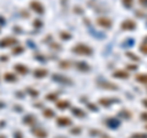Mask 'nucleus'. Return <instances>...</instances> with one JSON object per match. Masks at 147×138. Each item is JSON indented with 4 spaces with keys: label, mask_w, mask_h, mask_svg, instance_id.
Returning <instances> with one entry per match:
<instances>
[{
    "label": "nucleus",
    "mask_w": 147,
    "mask_h": 138,
    "mask_svg": "<svg viewBox=\"0 0 147 138\" xmlns=\"http://www.w3.org/2000/svg\"><path fill=\"white\" fill-rule=\"evenodd\" d=\"M72 52L77 55H84V56H91L93 54V50L91 47H88L87 44L84 43H77L75 47L72 48Z\"/></svg>",
    "instance_id": "obj_1"
},
{
    "label": "nucleus",
    "mask_w": 147,
    "mask_h": 138,
    "mask_svg": "<svg viewBox=\"0 0 147 138\" xmlns=\"http://www.w3.org/2000/svg\"><path fill=\"white\" fill-rule=\"evenodd\" d=\"M97 86L99 88H103L107 90H118L119 89V87L117 84L112 83V82H108V81H97Z\"/></svg>",
    "instance_id": "obj_2"
},
{
    "label": "nucleus",
    "mask_w": 147,
    "mask_h": 138,
    "mask_svg": "<svg viewBox=\"0 0 147 138\" xmlns=\"http://www.w3.org/2000/svg\"><path fill=\"white\" fill-rule=\"evenodd\" d=\"M96 22H97V25L99 27H102V28H110L113 25V21L108 17H98L97 20H96Z\"/></svg>",
    "instance_id": "obj_3"
},
{
    "label": "nucleus",
    "mask_w": 147,
    "mask_h": 138,
    "mask_svg": "<svg viewBox=\"0 0 147 138\" xmlns=\"http://www.w3.org/2000/svg\"><path fill=\"white\" fill-rule=\"evenodd\" d=\"M136 27H137L136 22L132 20H125V21H123L120 25V28L123 31H134Z\"/></svg>",
    "instance_id": "obj_4"
},
{
    "label": "nucleus",
    "mask_w": 147,
    "mask_h": 138,
    "mask_svg": "<svg viewBox=\"0 0 147 138\" xmlns=\"http://www.w3.org/2000/svg\"><path fill=\"white\" fill-rule=\"evenodd\" d=\"M31 7L33 9V10H34L37 13H43V12H44L43 5H42V4H40L39 1H37V0H34V1L31 3Z\"/></svg>",
    "instance_id": "obj_5"
},
{
    "label": "nucleus",
    "mask_w": 147,
    "mask_h": 138,
    "mask_svg": "<svg viewBox=\"0 0 147 138\" xmlns=\"http://www.w3.org/2000/svg\"><path fill=\"white\" fill-rule=\"evenodd\" d=\"M113 76L117 78H121V80H127L129 78V72L125 70H117L115 72H113Z\"/></svg>",
    "instance_id": "obj_6"
},
{
    "label": "nucleus",
    "mask_w": 147,
    "mask_h": 138,
    "mask_svg": "<svg viewBox=\"0 0 147 138\" xmlns=\"http://www.w3.org/2000/svg\"><path fill=\"white\" fill-rule=\"evenodd\" d=\"M57 122H58V125L59 126H70L71 125V120H70V119H69V117H59L58 119V120H57Z\"/></svg>",
    "instance_id": "obj_7"
},
{
    "label": "nucleus",
    "mask_w": 147,
    "mask_h": 138,
    "mask_svg": "<svg viewBox=\"0 0 147 138\" xmlns=\"http://www.w3.org/2000/svg\"><path fill=\"white\" fill-rule=\"evenodd\" d=\"M135 80L142 84H147V73H139L135 76Z\"/></svg>",
    "instance_id": "obj_8"
},
{
    "label": "nucleus",
    "mask_w": 147,
    "mask_h": 138,
    "mask_svg": "<svg viewBox=\"0 0 147 138\" xmlns=\"http://www.w3.org/2000/svg\"><path fill=\"white\" fill-rule=\"evenodd\" d=\"M76 67H77V70L85 71V72H88V71L91 70V67L87 65L86 62H77V64H76Z\"/></svg>",
    "instance_id": "obj_9"
},
{
    "label": "nucleus",
    "mask_w": 147,
    "mask_h": 138,
    "mask_svg": "<svg viewBox=\"0 0 147 138\" xmlns=\"http://www.w3.org/2000/svg\"><path fill=\"white\" fill-rule=\"evenodd\" d=\"M33 133L34 135L38 137V138H45L48 136V133L45 132V131H43V130H40V128H37V130H33Z\"/></svg>",
    "instance_id": "obj_10"
},
{
    "label": "nucleus",
    "mask_w": 147,
    "mask_h": 138,
    "mask_svg": "<svg viewBox=\"0 0 147 138\" xmlns=\"http://www.w3.org/2000/svg\"><path fill=\"white\" fill-rule=\"evenodd\" d=\"M72 114L76 115V116H80V117H85L86 116V113L82 111L80 108H72Z\"/></svg>",
    "instance_id": "obj_11"
},
{
    "label": "nucleus",
    "mask_w": 147,
    "mask_h": 138,
    "mask_svg": "<svg viewBox=\"0 0 147 138\" xmlns=\"http://www.w3.org/2000/svg\"><path fill=\"white\" fill-rule=\"evenodd\" d=\"M113 102L114 100L112 98H102V99H99V104H102L103 107H109Z\"/></svg>",
    "instance_id": "obj_12"
},
{
    "label": "nucleus",
    "mask_w": 147,
    "mask_h": 138,
    "mask_svg": "<svg viewBox=\"0 0 147 138\" xmlns=\"http://www.w3.org/2000/svg\"><path fill=\"white\" fill-rule=\"evenodd\" d=\"M69 107H70V103H69L67 100H63V102L58 103V109H60V110H65Z\"/></svg>",
    "instance_id": "obj_13"
},
{
    "label": "nucleus",
    "mask_w": 147,
    "mask_h": 138,
    "mask_svg": "<svg viewBox=\"0 0 147 138\" xmlns=\"http://www.w3.org/2000/svg\"><path fill=\"white\" fill-rule=\"evenodd\" d=\"M47 73H48L47 70L39 68V70H37V71L34 72V76H37V77H43V76H47Z\"/></svg>",
    "instance_id": "obj_14"
},
{
    "label": "nucleus",
    "mask_w": 147,
    "mask_h": 138,
    "mask_svg": "<svg viewBox=\"0 0 147 138\" xmlns=\"http://www.w3.org/2000/svg\"><path fill=\"white\" fill-rule=\"evenodd\" d=\"M140 50H141V52L144 53V54L147 55V38L141 43V45H140Z\"/></svg>",
    "instance_id": "obj_15"
},
{
    "label": "nucleus",
    "mask_w": 147,
    "mask_h": 138,
    "mask_svg": "<svg viewBox=\"0 0 147 138\" xmlns=\"http://www.w3.org/2000/svg\"><path fill=\"white\" fill-rule=\"evenodd\" d=\"M121 3L125 7H131L134 5V0H121Z\"/></svg>",
    "instance_id": "obj_16"
},
{
    "label": "nucleus",
    "mask_w": 147,
    "mask_h": 138,
    "mask_svg": "<svg viewBox=\"0 0 147 138\" xmlns=\"http://www.w3.org/2000/svg\"><path fill=\"white\" fill-rule=\"evenodd\" d=\"M126 55H127V56L130 58V59H134V61H140V58H139V56H136L135 54H132V53H130V52H127Z\"/></svg>",
    "instance_id": "obj_17"
},
{
    "label": "nucleus",
    "mask_w": 147,
    "mask_h": 138,
    "mask_svg": "<svg viewBox=\"0 0 147 138\" xmlns=\"http://www.w3.org/2000/svg\"><path fill=\"white\" fill-rule=\"evenodd\" d=\"M16 68L18 70V72H21V73H26L27 72V67L26 66H22V65H17Z\"/></svg>",
    "instance_id": "obj_18"
},
{
    "label": "nucleus",
    "mask_w": 147,
    "mask_h": 138,
    "mask_svg": "<svg viewBox=\"0 0 147 138\" xmlns=\"http://www.w3.org/2000/svg\"><path fill=\"white\" fill-rule=\"evenodd\" d=\"M131 138H147V135H144V133H135Z\"/></svg>",
    "instance_id": "obj_19"
},
{
    "label": "nucleus",
    "mask_w": 147,
    "mask_h": 138,
    "mask_svg": "<svg viewBox=\"0 0 147 138\" xmlns=\"http://www.w3.org/2000/svg\"><path fill=\"white\" fill-rule=\"evenodd\" d=\"M47 99H49V100H55V99H57V94H54V93L48 94V95H47Z\"/></svg>",
    "instance_id": "obj_20"
},
{
    "label": "nucleus",
    "mask_w": 147,
    "mask_h": 138,
    "mask_svg": "<svg viewBox=\"0 0 147 138\" xmlns=\"http://www.w3.org/2000/svg\"><path fill=\"white\" fill-rule=\"evenodd\" d=\"M87 107H88L90 108V110H93V111H97V105H94V104H88V105H87Z\"/></svg>",
    "instance_id": "obj_21"
},
{
    "label": "nucleus",
    "mask_w": 147,
    "mask_h": 138,
    "mask_svg": "<svg viewBox=\"0 0 147 138\" xmlns=\"http://www.w3.org/2000/svg\"><path fill=\"white\" fill-rule=\"evenodd\" d=\"M140 117H141L142 121H147V113H142V114L140 115Z\"/></svg>",
    "instance_id": "obj_22"
},
{
    "label": "nucleus",
    "mask_w": 147,
    "mask_h": 138,
    "mask_svg": "<svg viewBox=\"0 0 147 138\" xmlns=\"http://www.w3.org/2000/svg\"><path fill=\"white\" fill-rule=\"evenodd\" d=\"M139 4H140L141 6L147 7V0H139Z\"/></svg>",
    "instance_id": "obj_23"
},
{
    "label": "nucleus",
    "mask_w": 147,
    "mask_h": 138,
    "mask_svg": "<svg viewBox=\"0 0 147 138\" xmlns=\"http://www.w3.org/2000/svg\"><path fill=\"white\" fill-rule=\"evenodd\" d=\"M43 114H44V115H47V116H53V115H54L52 111H50V110H45Z\"/></svg>",
    "instance_id": "obj_24"
},
{
    "label": "nucleus",
    "mask_w": 147,
    "mask_h": 138,
    "mask_svg": "<svg viewBox=\"0 0 147 138\" xmlns=\"http://www.w3.org/2000/svg\"><path fill=\"white\" fill-rule=\"evenodd\" d=\"M81 128L80 127H75V130H71V133H80Z\"/></svg>",
    "instance_id": "obj_25"
},
{
    "label": "nucleus",
    "mask_w": 147,
    "mask_h": 138,
    "mask_svg": "<svg viewBox=\"0 0 147 138\" xmlns=\"http://www.w3.org/2000/svg\"><path fill=\"white\" fill-rule=\"evenodd\" d=\"M60 36H61V38H65V39H69V38L71 37L70 34H67V33H61Z\"/></svg>",
    "instance_id": "obj_26"
},
{
    "label": "nucleus",
    "mask_w": 147,
    "mask_h": 138,
    "mask_svg": "<svg viewBox=\"0 0 147 138\" xmlns=\"http://www.w3.org/2000/svg\"><path fill=\"white\" fill-rule=\"evenodd\" d=\"M127 68H129V70H136L137 66H136V65H129Z\"/></svg>",
    "instance_id": "obj_27"
},
{
    "label": "nucleus",
    "mask_w": 147,
    "mask_h": 138,
    "mask_svg": "<svg viewBox=\"0 0 147 138\" xmlns=\"http://www.w3.org/2000/svg\"><path fill=\"white\" fill-rule=\"evenodd\" d=\"M142 104L145 105V107L147 108V99H145V100H142Z\"/></svg>",
    "instance_id": "obj_28"
},
{
    "label": "nucleus",
    "mask_w": 147,
    "mask_h": 138,
    "mask_svg": "<svg viewBox=\"0 0 147 138\" xmlns=\"http://www.w3.org/2000/svg\"><path fill=\"white\" fill-rule=\"evenodd\" d=\"M145 128H146V130H147V125H146V126H145Z\"/></svg>",
    "instance_id": "obj_29"
},
{
    "label": "nucleus",
    "mask_w": 147,
    "mask_h": 138,
    "mask_svg": "<svg viewBox=\"0 0 147 138\" xmlns=\"http://www.w3.org/2000/svg\"><path fill=\"white\" fill-rule=\"evenodd\" d=\"M58 138H63V137H58Z\"/></svg>",
    "instance_id": "obj_30"
}]
</instances>
